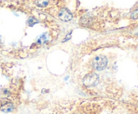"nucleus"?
I'll list each match as a JSON object with an SVG mask.
<instances>
[{
  "mask_svg": "<svg viewBox=\"0 0 138 114\" xmlns=\"http://www.w3.org/2000/svg\"><path fill=\"white\" fill-rule=\"evenodd\" d=\"M107 65V59L104 56H97L92 61L93 68L97 71H102L106 68Z\"/></svg>",
  "mask_w": 138,
  "mask_h": 114,
  "instance_id": "1",
  "label": "nucleus"
},
{
  "mask_svg": "<svg viewBox=\"0 0 138 114\" xmlns=\"http://www.w3.org/2000/svg\"><path fill=\"white\" fill-rule=\"evenodd\" d=\"M99 81V77L96 73H89L84 77L83 83L88 87H94L98 84Z\"/></svg>",
  "mask_w": 138,
  "mask_h": 114,
  "instance_id": "2",
  "label": "nucleus"
},
{
  "mask_svg": "<svg viewBox=\"0 0 138 114\" xmlns=\"http://www.w3.org/2000/svg\"><path fill=\"white\" fill-rule=\"evenodd\" d=\"M72 17L73 16H72V14L70 12V11L66 8L61 9V11L59 13V19L62 21H64V22H67V21L71 20Z\"/></svg>",
  "mask_w": 138,
  "mask_h": 114,
  "instance_id": "3",
  "label": "nucleus"
},
{
  "mask_svg": "<svg viewBox=\"0 0 138 114\" xmlns=\"http://www.w3.org/2000/svg\"><path fill=\"white\" fill-rule=\"evenodd\" d=\"M14 105H13L12 103L8 101H5L2 102V103L0 104V109L6 113L12 112V111L14 109Z\"/></svg>",
  "mask_w": 138,
  "mask_h": 114,
  "instance_id": "4",
  "label": "nucleus"
},
{
  "mask_svg": "<svg viewBox=\"0 0 138 114\" xmlns=\"http://www.w3.org/2000/svg\"><path fill=\"white\" fill-rule=\"evenodd\" d=\"M36 4L37 6H40V7H45L47 6L48 2L47 1H38L36 2Z\"/></svg>",
  "mask_w": 138,
  "mask_h": 114,
  "instance_id": "5",
  "label": "nucleus"
},
{
  "mask_svg": "<svg viewBox=\"0 0 138 114\" xmlns=\"http://www.w3.org/2000/svg\"><path fill=\"white\" fill-rule=\"evenodd\" d=\"M131 18L133 20H137L138 19V8L135 10L134 12H133L131 14Z\"/></svg>",
  "mask_w": 138,
  "mask_h": 114,
  "instance_id": "6",
  "label": "nucleus"
},
{
  "mask_svg": "<svg viewBox=\"0 0 138 114\" xmlns=\"http://www.w3.org/2000/svg\"><path fill=\"white\" fill-rule=\"evenodd\" d=\"M28 24H30V26H32V25H34V24H36V22H38V21L36 20V19H34V18H30L29 20H28Z\"/></svg>",
  "mask_w": 138,
  "mask_h": 114,
  "instance_id": "7",
  "label": "nucleus"
},
{
  "mask_svg": "<svg viewBox=\"0 0 138 114\" xmlns=\"http://www.w3.org/2000/svg\"><path fill=\"white\" fill-rule=\"evenodd\" d=\"M137 50H138V47H137Z\"/></svg>",
  "mask_w": 138,
  "mask_h": 114,
  "instance_id": "8",
  "label": "nucleus"
}]
</instances>
